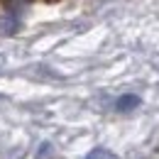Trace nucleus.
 I'll use <instances>...</instances> for the list:
<instances>
[{"mask_svg":"<svg viewBox=\"0 0 159 159\" xmlns=\"http://www.w3.org/2000/svg\"><path fill=\"white\" fill-rule=\"evenodd\" d=\"M86 159H118L110 149H105V147H96V149H91L88 152V157Z\"/></svg>","mask_w":159,"mask_h":159,"instance_id":"f03ea898","label":"nucleus"},{"mask_svg":"<svg viewBox=\"0 0 159 159\" xmlns=\"http://www.w3.org/2000/svg\"><path fill=\"white\" fill-rule=\"evenodd\" d=\"M137 105H139V96H135V93L120 96V98L115 100V108H118V110H122V113H127V110H135Z\"/></svg>","mask_w":159,"mask_h":159,"instance_id":"f257e3e1","label":"nucleus"}]
</instances>
